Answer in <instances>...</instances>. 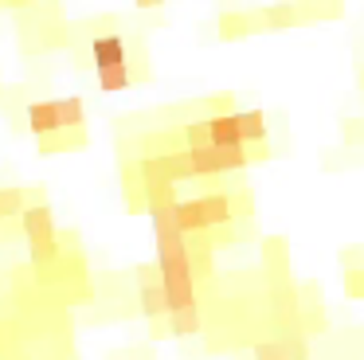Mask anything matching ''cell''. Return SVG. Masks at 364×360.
Returning a JSON list of instances; mask_svg holds the SVG:
<instances>
[{
	"label": "cell",
	"mask_w": 364,
	"mask_h": 360,
	"mask_svg": "<svg viewBox=\"0 0 364 360\" xmlns=\"http://www.w3.org/2000/svg\"><path fill=\"white\" fill-rule=\"evenodd\" d=\"M235 208L223 192H212V196H192V200H176V223H181L184 235H204L212 227H223L231 223Z\"/></svg>",
	"instance_id": "1"
},
{
	"label": "cell",
	"mask_w": 364,
	"mask_h": 360,
	"mask_svg": "<svg viewBox=\"0 0 364 360\" xmlns=\"http://www.w3.org/2000/svg\"><path fill=\"white\" fill-rule=\"evenodd\" d=\"M20 223H24L28 247H32V263L48 266L51 258L59 255V235H55V219H51L48 203H28L20 208Z\"/></svg>",
	"instance_id": "2"
},
{
	"label": "cell",
	"mask_w": 364,
	"mask_h": 360,
	"mask_svg": "<svg viewBox=\"0 0 364 360\" xmlns=\"http://www.w3.org/2000/svg\"><path fill=\"white\" fill-rule=\"evenodd\" d=\"M255 360H309L306 337H278V341H259Z\"/></svg>",
	"instance_id": "3"
},
{
	"label": "cell",
	"mask_w": 364,
	"mask_h": 360,
	"mask_svg": "<svg viewBox=\"0 0 364 360\" xmlns=\"http://www.w3.org/2000/svg\"><path fill=\"white\" fill-rule=\"evenodd\" d=\"M90 63H95V70L126 63V39L114 36V31H110V36H95V39H90Z\"/></svg>",
	"instance_id": "4"
},
{
	"label": "cell",
	"mask_w": 364,
	"mask_h": 360,
	"mask_svg": "<svg viewBox=\"0 0 364 360\" xmlns=\"http://www.w3.org/2000/svg\"><path fill=\"white\" fill-rule=\"evenodd\" d=\"M301 16L298 4H270L262 12H255V31H286V28H298Z\"/></svg>",
	"instance_id": "5"
},
{
	"label": "cell",
	"mask_w": 364,
	"mask_h": 360,
	"mask_svg": "<svg viewBox=\"0 0 364 360\" xmlns=\"http://www.w3.org/2000/svg\"><path fill=\"white\" fill-rule=\"evenodd\" d=\"M28 129H32L36 137H51V133H59L55 98H43V102H32V106H28Z\"/></svg>",
	"instance_id": "6"
},
{
	"label": "cell",
	"mask_w": 364,
	"mask_h": 360,
	"mask_svg": "<svg viewBox=\"0 0 364 360\" xmlns=\"http://www.w3.org/2000/svg\"><path fill=\"white\" fill-rule=\"evenodd\" d=\"M208 141L212 145H243V137H239V122L231 110H223V114H208Z\"/></svg>",
	"instance_id": "7"
},
{
	"label": "cell",
	"mask_w": 364,
	"mask_h": 360,
	"mask_svg": "<svg viewBox=\"0 0 364 360\" xmlns=\"http://www.w3.org/2000/svg\"><path fill=\"white\" fill-rule=\"evenodd\" d=\"M137 302H141V313H145L149 321L168 317V297H165V290H161V278L141 282V294H137Z\"/></svg>",
	"instance_id": "8"
},
{
	"label": "cell",
	"mask_w": 364,
	"mask_h": 360,
	"mask_svg": "<svg viewBox=\"0 0 364 360\" xmlns=\"http://www.w3.org/2000/svg\"><path fill=\"white\" fill-rule=\"evenodd\" d=\"M235 122L243 145H267V114L262 110H243V114H235Z\"/></svg>",
	"instance_id": "9"
},
{
	"label": "cell",
	"mask_w": 364,
	"mask_h": 360,
	"mask_svg": "<svg viewBox=\"0 0 364 360\" xmlns=\"http://www.w3.org/2000/svg\"><path fill=\"white\" fill-rule=\"evenodd\" d=\"M255 31V12H223L220 16V39L235 43V39H247Z\"/></svg>",
	"instance_id": "10"
},
{
	"label": "cell",
	"mask_w": 364,
	"mask_h": 360,
	"mask_svg": "<svg viewBox=\"0 0 364 360\" xmlns=\"http://www.w3.org/2000/svg\"><path fill=\"white\" fill-rule=\"evenodd\" d=\"M168 333H173V337H192V333H200V309H196V305L168 309Z\"/></svg>",
	"instance_id": "11"
},
{
	"label": "cell",
	"mask_w": 364,
	"mask_h": 360,
	"mask_svg": "<svg viewBox=\"0 0 364 360\" xmlns=\"http://www.w3.org/2000/svg\"><path fill=\"white\" fill-rule=\"evenodd\" d=\"M59 106V129H82L87 125V110H82V98H55Z\"/></svg>",
	"instance_id": "12"
},
{
	"label": "cell",
	"mask_w": 364,
	"mask_h": 360,
	"mask_svg": "<svg viewBox=\"0 0 364 360\" xmlns=\"http://www.w3.org/2000/svg\"><path fill=\"white\" fill-rule=\"evenodd\" d=\"M129 83H134V75H129L126 63H118V67H102V70H98V90H106V94L126 90Z\"/></svg>",
	"instance_id": "13"
},
{
	"label": "cell",
	"mask_w": 364,
	"mask_h": 360,
	"mask_svg": "<svg viewBox=\"0 0 364 360\" xmlns=\"http://www.w3.org/2000/svg\"><path fill=\"white\" fill-rule=\"evenodd\" d=\"M20 208H24V188H0V219L20 216Z\"/></svg>",
	"instance_id": "14"
},
{
	"label": "cell",
	"mask_w": 364,
	"mask_h": 360,
	"mask_svg": "<svg viewBox=\"0 0 364 360\" xmlns=\"http://www.w3.org/2000/svg\"><path fill=\"white\" fill-rule=\"evenodd\" d=\"M181 141H184V149H188V145H208V117H204V122H188V125H184Z\"/></svg>",
	"instance_id": "15"
},
{
	"label": "cell",
	"mask_w": 364,
	"mask_h": 360,
	"mask_svg": "<svg viewBox=\"0 0 364 360\" xmlns=\"http://www.w3.org/2000/svg\"><path fill=\"white\" fill-rule=\"evenodd\" d=\"M345 145H364V122L360 117H345Z\"/></svg>",
	"instance_id": "16"
},
{
	"label": "cell",
	"mask_w": 364,
	"mask_h": 360,
	"mask_svg": "<svg viewBox=\"0 0 364 360\" xmlns=\"http://www.w3.org/2000/svg\"><path fill=\"white\" fill-rule=\"evenodd\" d=\"M345 294L348 297H364V266H360V270H348L345 274Z\"/></svg>",
	"instance_id": "17"
},
{
	"label": "cell",
	"mask_w": 364,
	"mask_h": 360,
	"mask_svg": "<svg viewBox=\"0 0 364 360\" xmlns=\"http://www.w3.org/2000/svg\"><path fill=\"white\" fill-rule=\"evenodd\" d=\"M157 4H165V0H137V8H157Z\"/></svg>",
	"instance_id": "18"
},
{
	"label": "cell",
	"mask_w": 364,
	"mask_h": 360,
	"mask_svg": "<svg viewBox=\"0 0 364 360\" xmlns=\"http://www.w3.org/2000/svg\"><path fill=\"white\" fill-rule=\"evenodd\" d=\"M356 83H360V86H364V67H356Z\"/></svg>",
	"instance_id": "19"
}]
</instances>
